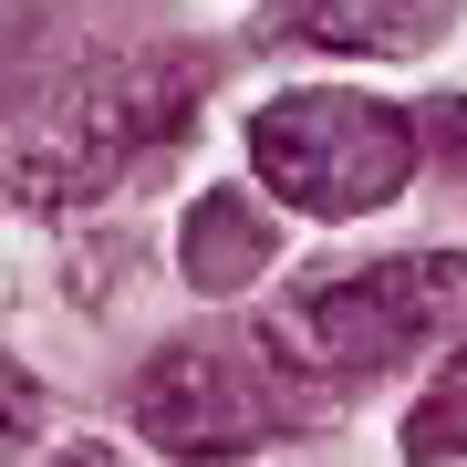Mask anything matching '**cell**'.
Wrapping results in <instances>:
<instances>
[{
    "label": "cell",
    "instance_id": "3",
    "mask_svg": "<svg viewBox=\"0 0 467 467\" xmlns=\"http://www.w3.org/2000/svg\"><path fill=\"white\" fill-rule=\"evenodd\" d=\"M467 312V250H395L291 301V353L312 374H395Z\"/></svg>",
    "mask_w": 467,
    "mask_h": 467
},
{
    "label": "cell",
    "instance_id": "8",
    "mask_svg": "<svg viewBox=\"0 0 467 467\" xmlns=\"http://www.w3.org/2000/svg\"><path fill=\"white\" fill-rule=\"evenodd\" d=\"M426 135H436V156H447V177H467V94H436Z\"/></svg>",
    "mask_w": 467,
    "mask_h": 467
},
{
    "label": "cell",
    "instance_id": "4",
    "mask_svg": "<svg viewBox=\"0 0 467 467\" xmlns=\"http://www.w3.org/2000/svg\"><path fill=\"white\" fill-rule=\"evenodd\" d=\"M281 333H198L167 343L146 374H135V426L167 457H250L270 436H291L301 395L281 374Z\"/></svg>",
    "mask_w": 467,
    "mask_h": 467
},
{
    "label": "cell",
    "instance_id": "7",
    "mask_svg": "<svg viewBox=\"0 0 467 467\" xmlns=\"http://www.w3.org/2000/svg\"><path fill=\"white\" fill-rule=\"evenodd\" d=\"M447 457H467V353H447V374L426 384L416 426H405V467H447Z\"/></svg>",
    "mask_w": 467,
    "mask_h": 467
},
{
    "label": "cell",
    "instance_id": "6",
    "mask_svg": "<svg viewBox=\"0 0 467 467\" xmlns=\"http://www.w3.org/2000/svg\"><path fill=\"white\" fill-rule=\"evenodd\" d=\"M270 260H281V239H270V218L239 198V187H208V198L187 208V260L177 270L198 291H250Z\"/></svg>",
    "mask_w": 467,
    "mask_h": 467
},
{
    "label": "cell",
    "instance_id": "9",
    "mask_svg": "<svg viewBox=\"0 0 467 467\" xmlns=\"http://www.w3.org/2000/svg\"><path fill=\"white\" fill-rule=\"evenodd\" d=\"M52 467H115V457H104V447H63V457H52Z\"/></svg>",
    "mask_w": 467,
    "mask_h": 467
},
{
    "label": "cell",
    "instance_id": "5",
    "mask_svg": "<svg viewBox=\"0 0 467 467\" xmlns=\"http://www.w3.org/2000/svg\"><path fill=\"white\" fill-rule=\"evenodd\" d=\"M457 21V0H281V32L322 52H364V63H405Z\"/></svg>",
    "mask_w": 467,
    "mask_h": 467
},
{
    "label": "cell",
    "instance_id": "2",
    "mask_svg": "<svg viewBox=\"0 0 467 467\" xmlns=\"http://www.w3.org/2000/svg\"><path fill=\"white\" fill-rule=\"evenodd\" d=\"M250 167L301 218H364L416 177V115L374 94H281L250 115Z\"/></svg>",
    "mask_w": 467,
    "mask_h": 467
},
{
    "label": "cell",
    "instance_id": "1",
    "mask_svg": "<svg viewBox=\"0 0 467 467\" xmlns=\"http://www.w3.org/2000/svg\"><path fill=\"white\" fill-rule=\"evenodd\" d=\"M198 84H208V63L177 42L84 63L73 84H42V115H21V198H73V187H104L135 156L177 146L187 115H198Z\"/></svg>",
    "mask_w": 467,
    "mask_h": 467
}]
</instances>
